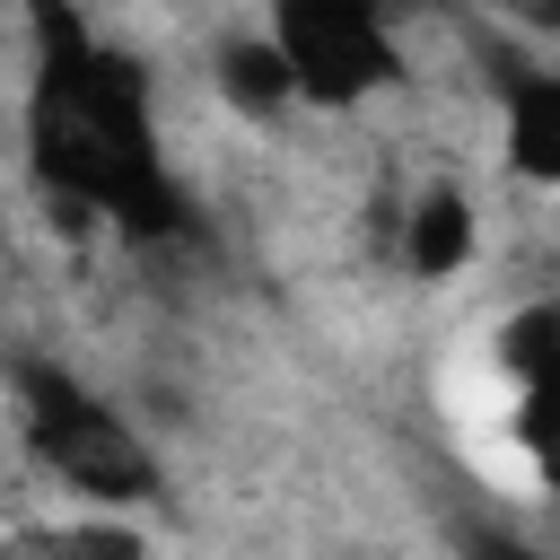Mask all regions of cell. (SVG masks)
I'll return each instance as SVG.
<instances>
[{
  "label": "cell",
  "instance_id": "obj_10",
  "mask_svg": "<svg viewBox=\"0 0 560 560\" xmlns=\"http://www.w3.org/2000/svg\"><path fill=\"white\" fill-rule=\"evenodd\" d=\"M455 551H464V560H551V551H534V542H516V534H490V525H472Z\"/></svg>",
  "mask_w": 560,
  "mask_h": 560
},
{
  "label": "cell",
  "instance_id": "obj_1",
  "mask_svg": "<svg viewBox=\"0 0 560 560\" xmlns=\"http://www.w3.org/2000/svg\"><path fill=\"white\" fill-rule=\"evenodd\" d=\"M35 9V88H26V166L70 210H105L131 236H184V192L158 158L149 79L131 52L96 44L70 0Z\"/></svg>",
  "mask_w": 560,
  "mask_h": 560
},
{
  "label": "cell",
  "instance_id": "obj_5",
  "mask_svg": "<svg viewBox=\"0 0 560 560\" xmlns=\"http://www.w3.org/2000/svg\"><path fill=\"white\" fill-rule=\"evenodd\" d=\"M464 254H472V210L455 184H429L402 219V262H411V280H446V271H464Z\"/></svg>",
  "mask_w": 560,
  "mask_h": 560
},
{
  "label": "cell",
  "instance_id": "obj_3",
  "mask_svg": "<svg viewBox=\"0 0 560 560\" xmlns=\"http://www.w3.org/2000/svg\"><path fill=\"white\" fill-rule=\"evenodd\" d=\"M271 44L306 105H359L402 79V52L376 0H271Z\"/></svg>",
  "mask_w": 560,
  "mask_h": 560
},
{
  "label": "cell",
  "instance_id": "obj_6",
  "mask_svg": "<svg viewBox=\"0 0 560 560\" xmlns=\"http://www.w3.org/2000/svg\"><path fill=\"white\" fill-rule=\"evenodd\" d=\"M219 96H228L236 114H254V122H271L280 105H298L280 44H271V35H236V44H219Z\"/></svg>",
  "mask_w": 560,
  "mask_h": 560
},
{
  "label": "cell",
  "instance_id": "obj_9",
  "mask_svg": "<svg viewBox=\"0 0 560 560\" xmlns=\"http://www.w3.org/2000/svg\"><path fill=\"white\" fill-rule=\"evenodd\" d=\"M44 560H140V542H131V534H114V525H96V534H70V542H52Z\"/></svg>",
  "mask_w": 560,
  "mask_h": 560
},
{
  "label": "cell",
  "instance_id": "obj_7",
  "mask_svg": "<svg viewBox=\"0 0 560 560\" xmlns=\"http://www.w3.org/2000/svg\"><path fill=\"white\" fill-rule=\"evenodd\" d=\"M499 359H508L516 385H560V298L525 306V315L499 332Z\"/></svg>",
  "mask_w": 560,
  "mask_h": 560
},
{
  "label": "cell",
  "instance_id": "obj_11",
  "mask_svg": "<svg viewBox=\"0 0 560 560\" xmlns=\"http://www.w3.org/2000/svg\"><path fill=\"white\" fill-rule=\"evenodd\" d=\"M516 26H534V35H560V0H499Z\"/></svg>",
  "mask_w": 560,
  "mask_h": 560
},
{
  "label": "cell",
  "instance_id": "obj_4",
  "mask_svg": "<svg viewBox=\"0 0 560 560\" xmlns=\"http://www.w3.org/2000/svg\"><path fill=\"white\" fill-rule=\"evenodd\" d=\"M499 105H508V166L560 184V70L499 61Z\"/></svg>",
  "mask_w": 560,
  "mask_h": 560
},
{
  "label": "cell",
  "instance_id": "obj_8",
  "mask_svg": "<svg viewBox=\"0 0 560 560\" xmlns=\"http://www.w3.org/2000/svg\"><path fill=\"white\" fill-rule=\"evenodd\" d=\"M525 446L560 481V385H525Z\"/></svg>",
  "mask_w": 560,
  "mask_h": 560
},
{
  "label": "cell",
  "instance_id": "obj_2",
  "mask_svg": "<svg viewBox=\"0 0 560 560\" xmlns=\"http://www.w3.org/2000/svg\"><path fill=\"white\" fill-rule=\"evenodd\" d=\"M18 402H26V446L79 499L114 508V499H149L158 490V455L140 446V429L114 402H96L61 359H18Z\"/></svg>",
  "mask_w": 560,
  "mask_h": 560
}]
</instances>
